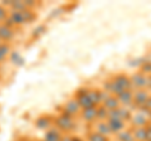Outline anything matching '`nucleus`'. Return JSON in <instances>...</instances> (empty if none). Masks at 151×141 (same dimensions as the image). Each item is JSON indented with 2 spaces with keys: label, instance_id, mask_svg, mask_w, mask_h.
Returning a JSON list of instances; mask_svg holds the SVG:
<instances>
[{
  "label": "nucleus",
  "instance_id": "obj_1",
  "mask_svg": "<svg viewBox=\"0 0 151 141\" xmlns=\"http://www.w3.org/2000/svg\"><path fill=\"white\" fill-rule=\"evenodd\" d=\"M103 91H106L107 93H110L112 96H119L122 92L132 90V84H131V79L130 76H127L125 73H120L116 74L113 78L107 79L103 82Z\"/></svg>",
  "mask_w": 151,
  "mask_h": 141
},
{
  "label": "nucleus",
  "instance_id": "obj_2",
  "mask_svg": "<svg viewBox=\"0 0 151 141\" xmlns=\"http://www.w3.org/2000/svg\"><path fill=\"white\" fill-rule=\"evenodd\" d=\"M76 101L78 102L82 110L97 107L101 105L100 90H88V88H79L74 95Z\"/></svg>",
  "mask_w": 151,
  "mask_h": 141
},
{
  "label": "nucleus",
  "instance_id": "obj_3",
  "mask_svg": "<svg viewBox=\"0 0 151 141\" xmlns=\"http://www.w3.org/2000/svg\"><path fill=\"white\" fill-rule=\"evenodd\" d=\"M35 19V13L30 10V9H25V10L22 12H9V15L3 23L6 27L12 28H18V27H23L28 24V23H32Z\"/></svg>",
  "mask_w": 151,
  "mask_h": 141
},
{
  "label": "nucleus",
  "instance_id": "obj_4",
  "mask_svg": "<svg viewBox=\"0 0 151 141\" xmlns=\"http://www.w3.org/2000/svg\"><path fill=\"white\" fill-rule=\"evenodd\" d=\"M54 125L55 129H58L60 132H70L77 127V122L74 121V117H70L63 112H60L54 119Z\"/></svg>",
  "mask_w": 151,
  "mask_h": 141
},
{
  "label": "nucleus",
  "instance_id": "obj_5",
  "mask_svg": "<svg viewBox=\"0 0 151 141\" xmlns=\"http://www.w3.org/2000/svg\"><path fill=\"white\" fill-rule=\"evenodd\" d=\"M131 84H132V90L139 91V90H147L149 86V76H146L142 72H135L134 74L130 76Z\"/></svg>",
  "mask_w": 151,
  "mask_h": 141
},
{
  "label": "nucleus",
  "instance_id": "obj_6",
  "mask_svg": "<svg viewBox=\"0 0 151 141\" xmlns=\"http://www.w3.org/2000/svg\"><path fill=\"white\" fill-rule=\"evenodd\" d=\"M131 125L132 127L136 129V127H146L149 124H150V117L147 115H145L144 112L137 111L136 114H132L131 116Z\"/></svg>",
  "mask_w": 151,
  "mask_h": 141
},
{
  "label": "nucleus",
  "instance_id": "obj_7",
  "mask_svg": "<svg viewBox=\"0 0 151 141\" xmlns=\"http://www.w3.org/2000/svg\"><path fill=\"white\" fill-rule=\"evenodd\" d=\"M131 116H132V112L130 111V109L124 107V106H121L116 110L108 111V119H119L126 122L131 120Z\"/></svg>",
  "mask_w": 151,
  "mask_h": 141
},
{
  "label": "nucleus",
  "instance_id": "obj_8",
  "mask_svg": "<svg viewBox=\"0 0 151 141\" xmlns=\"http://www.w3.org/2000/svg\"><path fill=\"white\" fill-rule=\"evenodd\" d=\"M81 111H82V109L79 107L78 102L76 101V98H70V100H68L63 105V110L60 112H63V114L68 115L70 117H76L77 115L81 114Z\"/></svg>",
  "mask_w": 151,
  "mask_h": 141
},
{
  "label": "nucleus",
  "instance_id": "obj_9",
  "mask_svg": "<svg viewBox=\"0 0 151 141\" xmlns=\"http://www.w3.org/2000/svg\"><path fill=\"white\" fill-rule=\"evenodd\" d=\"M150 97V93L147 92V90H139V91H134V106L135 109H141L146 105Z\"/></svg>",
  "mask_w": 151,
  "mask_h": 141
},
{
  "label": "nucleus",
  "instance_id": "obj_10",
  "mask_svg": "<svg viewBox=\"0 0 151 141\" xmlns=\"http://www.w3.org/2000/svg\"><path fill=\"white\" fill-rule=\"evenodd\" d=\"M107 125L111 130V134L112 135H117L120 134L121 131H124L126 129V122L119 120V119H107Z\"/></svg>",
  "mask_w": 151,
  "mask_h": 141
},
{
  "label": "nucleus",
  "instance_id": "obj_11",
  "mask_svg": "<svg viewBox=\"0 0 151 141\" xmlns=\"http://www.w3.org/2000/svg\"><path fill=\"white\" fill-rule=\"evenodd\" d=\"M119 98V102L121 106L124 107H132L134 106V90H129V91H125L122 92L121 95L117 96Z\"/></svg>",
  "mask_w": 151,
  "mask_h": 141
},
{
  "label": "nucleus",
  "instance_id": "obj_12",
  "mask_svg": "<svg viewBox=\"0 0 151 141\" xmlns=\"http://www.w3.org/2000/svg\"><path fill=\"white\" fill-rule=\"evenodd\" d=\"M15 37V32L12 28L6 27L4 23H0V39L3 43H9L10 40L14 39Z\"/></svg>",
  "mask_w": 151,
  "mask_h": 141
},
{
  "label": "nucleus",
  "instance_id": "obj_13",
  "mask_svg": "<svg viewBox=\"0 0 151 141\" xmlns=\"http://www.w3.org/2000/svg\"><path fill=\"white\" fill-rule=\"evenodd\" d=\"M62 137H63V135H62V132H60L58 129L50 127L49 130L45 131L43 141H60V140H62Z\"/></svg>",
  "mask_w": 151,
  "mask_h": 141
},
{
  "label": "nucleus",
  "instance_id": "obj_14",
  "mask_svg": "<svg viewBox=\"0 0 151 141\" xmlns=\"http://www.w3.org/2000/svg\"><path fill=\"white\" fill-rule=\"evenodd\" d=\"M81 117L86 122H94L97 120V107H91V109H86L81 111Z\"/></svg>",
  "mask_w": 151,
  "mask_h": 141
},
{
  "label": "nucleus",
  "instance_id": "obj_15",
  "mask_svg": "<svg viewBox=\"0 0 151 141\" xmlns=\"http://www.w3.org/2000/svg\"><path fill=\"white\" fill-rule=\"evenodd\" d=\"M93 131H96V132L101 134L103 136H107V137L110 135H112L111 130H110V127H108V125H107V121H97L96 124H94V130Z\"/></svg>",
  "mask_w": 151,
  "mask_h": 141
},
{
  "label": "nucleus",
  "instance_id": "obj_16",
  "mask_svg": "<svg viewBox=\"0 0 151 141\" xmlns=\"http://www.w3.org/2000/svg\"><path fill=\"white\" fill-rule=\"evenodd\" d=\"M102 106H105L107 111H112V110H116V109H119V107H121L119 98L116 96H112V95H110L106 98V101L102 103Z\"/></svg>",
  "mask_w": 151,
  "mask_h": 141
},
{
  "label": "nucleus",
  "instance_id": "obj_17",
  "mask_svg": "<svg viewBox=\"0 0 151 141\" xmlns=\"http://www.w3.org/2000/svg\"><path fill=\"white\" fill-rule=\"evenodd\" d=\"M50 124H52V120L48 116H40L35 120V126H37V129H39V130H45V131L49 130Z\"/></svg>",
  "mask_w": 151,
  "mask_h": 141
},
{
  "label": "nucleus",
  "instance_id": "obj_18",
  "mask_svg": "<svg viewBox=\"0 0 151 141\" xmlns=\"http://www.w3.org/2000/svg\"><path fill=\"white\" fill-rule=\"evenodd\" d=\"M116 137H117L119 141H135L132 130H127V129H125L124 131H121L120 134H117Z\"/></svg>",
  "mask_w": 151,
  "mask_h": 141
},
{
  "label": "nucleus",
  "instance_id": "obj_19",
  "mask_svg": "<svg viewBox=\"0 0 151 141\" xmlns=\"http://www.w3.org/2000/svg\"><path fill=\"white\" fill-rule=\"evenodd\" d=\"M135 141H145L146 139V127H136L132 130Z\"/></svg>",
  "mask_w": 151,
  "mask_h": 141
},
{
  "label": "nucleus",
  "instance_id": "obj_20",
  "mask_svg": "<svg viewBox=\"0 0 151 141\" xmlns=\"http://www.w3.org/2000/svg\"><path fill=\"white\" fill-rule=\"evenodd\" d=\"M87 141H110L107 136H103L96 131H89L87 135Z\"/></svg>",
  "mask_w": 151,
  "mask_h": 141
},
{
  "label": "nucleus",
  "instance_id": "obj_21",
  "mask_svg": "<svg viewBox=\"0 0 151 141\" xmlns=\"http://www.w3.org/2000/svg\"><path fill=\"white\" fill-rule=\"evenodd\" d=\"M108 119V111L105 106H97V121H106Z\"/></svg>",
  "mask_w": 151,
  "mask_h": 141
},
{
  "label": "nucleus",
  "instance_id": "obj_22",
  "mask_svg": "<svg viewBox=\"0 0 151 141\" xmlns=\"http://www.w3.org/2000/svg\"><path fill=\"white\" fill-rule=\"evenodd\" d=\"M9 53H10V45L8 43H3L0 45V63L8 57Z\"/></svg>",
  "mask_w": 151,
  "mask_h": 141
},
{
  "label": "nucleus",
  "instance_id": "obj_23",
  "mask_svg": "<svg viewBox=\"0 0 151 141\" xmlns=\"http://www.w3.org/2000/svg\"><path fill=\"white\" fill-rule=\"evenodd\" d=\"M140 72H142L146 76H151V60H144L140 67Z\"/></svg>",
  "mask_w": 151,
  "mask_h": 141
},
{
  "label": "nucleus",
  "instance_id": "obj_24",
  "mask_svg": "<svg viewBox=\"0 0 151 141\" xmlns=\"http://www.w3.org/2000/svg\"><path fill=\"white\" fill-rule=\"evenodd\" d=\"M10 58L13 60V63H15L18 65H22L23 64V58H22V55L18 53V52H13L12 55H10Z\"/></svg>",
  "mask_w": 151,
  "mask_h": 141
},
{
  "label": "nucleus",
  "instance_id": "obj_25",
  "mask_svg": "<svg viewBox=\"0 0 151 141\" xmlns=\"http://www.w3.org/2000/svg\"><path fill=\"white\" fill-rule=\"evenodd\" d=\"M9 15V13H8V9L6 8H4L1 4H0V23H3L4 20L8 18Z\"/></svg>",
  "mask_w": 151,
  "mask_h": 141
},
{
  "label": "nucleus",
  "instance_id": "obj_26",
  "mask_svg": "<svg viewBox=\"0 0 151 141\" xmlns=\"http://www.w3.org/2000/svg\"><path fill=\"white\" fill-rule=\"evenodd\" d=\"M145 141H151V124L146 126V139Z\"/></svg>",
  "mask_w": 151,
  "mask_h": 141
},
{
  "label": "nucleus",
  "instance_id": "obj_27",
  "mask_svg": "<svg viewBox=\"0 0 151 141\" xmlns=\"http://www.w3.org/2000/svg\"><path fill=\"white\" fill-rule=\"evenodd\" d=\"M146 110H147L150 114H151V95H150V97H149V100H147V102H146V105L144 106Z\"/></svg>",
  "mask_w": 151,
  "mask_h": 141
},
{
  "label": "nucleus",
  "instance_id": "obj_28",
  "mask_svg": "<svg viewBox=\"0 0 151 141\" xmlns=\"http://www.w3.org/2000/svg\"><path fill=\"white\" fill-rule=\"evenodd\" d=\"M60 141H72V136H69V135H65L62 137V140Z\"/></svg>",
  "mask_w": 151,
  "mask_h": 141
},
{
  "label": "nucleus",
  "instance_id": "obj_29",
  "mask_svg": "<svg viewBox=\"0 0 151 141\" xmlns=\"http://www.w3.org/2000/svg\"><path fill=\"white\" fill-rule=\"evenodd\" d=\"M72 141H84V140L81 139L79 136H72Z\"/></svg>",
  "mask_w": 151,
  "mask_h": 141
},
{
  "label": "nucleus",
  "instance_id": "obj_30",
  "mask_svg": "<svg viewBox=\"0 0 151 141\" xmlns=\"http://www.w3.org/2000/svg\"><path fill=\"white\" fill-rule=\"evenodd\" d=\"M3 44V42H1V39H0V45H1Z\"/></svg>",
  "mask_w": 151,
  "mask_h": 141
}]
</instances>
